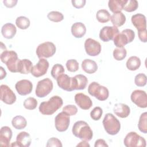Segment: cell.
I'll return each mask as SVG.
<instances>
[{
    "label": "cell",
    "mask_w": 147,
    "mask_h": 147,
    "mask_svg": "<svg viewBox=\"0 0 147 147\" xmlns=\"http://www.w3.org/2000/svg\"><path fill=\"white\" fill-rule=\"evenodd\" d=\"M63 101L61 97L57 95L52 96L48 101L40 103L38 110L43 115H51L59 110L63 105Z\"/></svg>",
    "instance_id": "cell-1"
},
{
    "label": "cell",
    "mask_w": 147,
    "mask_h": 147,
    "mask_svg": "<svg viewBox=\"0 0 147 147\" xmlns=\"http://www.w3.org/2000/svg\"><path fill=\"white\" fill-rule=\"evenodd\" d=\"M72 132L75 137L86 141H90L93 137L92 130L84 121H76L72 126Z\"/></svg>",
    "instance_id": "cell-2"
},
{
    "label": "cell",
    "mask_w": 147,
    "mask_h": 147,
    "mask_svg": "<svg viewBox=\"0 0 147 147\" xmlns=\"http://www.w3.org/2000/svg\"><path fill=\"white\" fill-rule=\"evenodd\" d=\"M0 58L9 71L13 73L18 72V65L20 59H18L17 53L15 51L6 49L1 53Z\"/></svg>",
    "instance_id": "cell-3"
},
{
    "label": "cell",
    "mask_w": 147,
    "mask_h": 147,
    "mask_svg": "<svg viewBox=\"0 0 147 147\" xmlns=\"http://www.w3.org/2000/svg\"><path fill=\"white\" fill-rule=\"evenodd\" d=\"M105 130L110 135H115L120 130L121 123L119 120L111 113H107L102 121Z\"/></svg>",
    "instance_id": "cell-4"
},
{
    "label": "cell",
    "mask_w": 147,
    "mask_h": 147,
    "mask_svg": "<svg viewBox=\"0 0 147 147\" xmlns=\"http://www.w3.org/2000/svg\"><path fill=\"white\" fill-rule=\"evenodd\" d=\"M88 92L90 95L94 96L100 101L106 100L109 96V91L107 88L101 86L96 82H93L89 84Z\"/></svg>",
    "instance_id": "cell-5"
},
{
    "label": "cell",
    "mask_w": 147,
    "mask_h": 147,
    "mask_svg": "<svg viewBox=\"0 0 147 147\" xmlns=\"http://www.w3.org/2000/svg\"><path fill=\"white\" fill-rule=\"evenodd\" d=\"M134 38V32L130 29H125L115 36L113 41L117 48H123L128 43L131 42Z\"/></svg>",
    "instance_id": "cell-6"
},
{
    "label": "cell",
    "mask_w": 147,
    "mask_h": 147,
    "mask_svg": "<svg viewBox=\"0 0 147 147\" xmlns=\"http://www.w3.org/2000/svg\"><path fill=\"white\" fill-rule=\"evenodd\" d=\"M123 143L126 147H145L146 145L145 138L134 131H130L126 134Z\"/></svg>",
    "instance_id": "cell-7"
},
{
    "label": "cell",
    "mask_w": 147,
    "mask_h": 147,
    "mask_svg": "<svg viewBox=\"0 0 147 147\" xmlns=\"http://www.w3.org/2000/svg\"><path fill=\"white\" fill-rule=\"evenodd\" d=\"M55 45L49 41L42 42L38 45L36 49V55L39 59L49 58L53 56L56 53Z\"/></svg>",
    "instance_id": "cell-8"
},
{
    "label": "cell",
    "mask_w": 147,
    "mask_h": 147,
    "mask_svg": "<svg viewBox=\"0 0 147 147\" xmlns=\"http://www.w3.org/2000/svg\"><path fill=\"white\" fill-rule=\"evenodd\" d=\"M53 82L49 78H45L38 82L35 94L38 98H44L48 95L53 90Z\"/></svg>",
    "instance_id": "cell-9"
},
{
    "label": "cell",
    "mask_w": 147,
    "mask_h": 147,
    "mask_svg": "<svg viewBox=\"0 0 147 147\" xmlns=\"http://www.w3.org/2000/svg\"><path fill=\"white\" fill-rule=\"evenodd\" d=\"M58 86L67 91L75 90V84L74 77H69L68 75L63 74L56 79Z\"/></svg>",
    "instance_id": "cell-10"
},
{
    "label": "cell",
    "mask_w": 147,
    "mask_h": 147,
    "mask_svg": "<svg viewBox=\"0 0 147 147\" xmlns=\"http://www.w3.org/2000/svg\"><path fill=\"white\" fill-rule=\"evenodd\" d=\"M69 116L63 111L59 113L55 118V127L60 132L66 131L69 127Z\"/></svg>",
    "instance_id": "cell-11"
},
{
    "label": "cell",
    "mask_w": 147,
    "mask_h": 147,
    "mask_svg": "<svg viewBox=\"0 0 147 147\" xmlns=\"http://www.w3.org/2000/svg\"><path fill=\"white\" fill-rule=\"evenodd\" d=\"M130 99L133 103L140 108L147 107V94L146 92L141 90H136L132 92Z\"/></svg>",
    "instance_id": "cell-12"
},
{
    "label": "cell",
    "mask_w": 147,
    "mask_h": 147,
    "mask_svg": "<svg viewBox=\"0 0 147 147\" xmlns=\"http://www.w3.org/2000/svg\"><path fill=\"white\" fill-rule=\"evenodd\" d=\"M0 98L5 103L12 105L16 101V95L11 88L6 84L0 86Z\"/></svg>",
    "instance_id": "cell-13"
},
{
    "label": "cell",
    "mask_w": 147,
    "mask_h": 147,
    "mask_svg": "<svg viewBox=\"0 0 147 147\" xmlns=\"http://www.w3.org/2000/svg\"><path fill=\"white\" fill-rule=\"evenodd\" d=\"M84 49L88 55L96 56L100 53L102 47L98 41L92 38H88L85 40Z\"/></svg>",
    "instance_id": "cell-14"
},
{
    "label": "cell",
    "mask_w": 147,
    "mask_h": 147,
    "mask_svg": "<svg viewBox=\"0 0 147 147\" xmlns=\"http://www.w3.org/2000/svg\"><path fill=\"white\" fill-rule=\"evenodd\" d=\"M119 33V32L117 27L114 26H105L100 30L99 38L103 42H107L110 40H113L115 36Z\"/></svg>",
    "instance_id": "cell-15"
},
{
    "label": "cell",
    "mask_w": 147,
    "mask_h": 147,
    "mask_svg": "<svg viewBox=\"0 0 147 147\" xmlns=\"http://www.w3.org/2000/svg\"><path fill=\"white\" fill-rule=\"evenodd\" d=\"M49 65V62L47 60L43 58L40 59L38 63L33 66L30 72L31 74L36 78L43 76L47 72Z\"/></svg>",
    "instance_id": "cell-16"
},
{
    "label": "cell",
    "mask_w": 147,
    "mask_h": 147,
    "mask_svg": "<svg viewBox=\"0 0 147 147\" xmlns=\"http://www.w3.org/2000/svg\"><path fill=\"white\" fill-rule=\"evenodd\" d=\"M15 88L18 94L25 96L31 93L33 90V84L30 80L22 79L16 83Z\"/></svg>",
    "instance_id": "cell-17"
},
{
    "label": "cell",
    "mask_w": 147,
    "mask_h": 147,
    "mask_svg": "<svg viewBox=\"0 0 147 147\" xmlns=\"http://www.w3.org/2000/svg\"><path fill=\"white\" fill-rule=\"evenodd\" d=\"M74 99L76 104L83 110H88L92 106V102L90 98L83 93H77Z\"/></svg>",
    "instance_id": "cell-18"
},
{
    "label": "cell",
    "mask_w": 147,
    "mask_h": 147,
    "mask_svg": "<svg viewBox=\"0 0 147 147\" xmlns=\"http://www.w3.org/2000/svg\"><path fill=\"white\" fill-rule=\"evenodd\" d=\"M32 139L30 134L26 131H21L19 133L16 137V141L12 143L11 146H20L29 147L30 145Z\"/></svg>",
    "instance_id": "cell-19"
},
{
    "label": "cell",
    "mask_w": 147,
    "mask_h": 147,
    "mask_svg": "<svg viewBox=\"0 0 147 147\" xmlns=\"http://www.w3.org/2000/svg\"><path fill=\"white\" fill-rule=\"evenodd\" d=\"M13 135L11 129L7 126H2L0 130V144L3 146H9L10 142Z\"/></svg>",
    "instance_id": "cell-20"
},
{
    "label": "cell",
    "mask_w": 147,
    "mask_h": 147,
    "mask_svg": "<svg viewBox=\"0 0 147 147\" xmlns=\"http://www.w3.org/2000/svg\"><path fill=\"white\" fill-rule=\"evenodd\" d=\"M132 24L138 31L146 29V21L145 16L141 13L133 15L131 18Z\"/></svg>",
    "instance_id": "cell-21"
},
{
    "label": "cell",
    "mask_w": 147,
    "mask_h": 147,
    "mask_svg": "<svg viewBox=\"0 0 147 147\" xmlns=\"http://www.w3.org/2000/svg\"><path fill=\"white\" fill-rule=\"evenodd\" d=\"M113 111L114 114L118 117L125 118L129 116L130 113V109L126 104L122 103H118L115 104L113 107Z\"/></svg>",
    "instance_id": "cell-22"
},
{
    "label": "cell",
    "mask_w": 147,
    "mask_h": 147,
    "mask_svg": "<svg viewBox=\"0 0 147 147\" xmlns=\"http://www.w3.org/2000/svg\"><path fill=\"white\" fill-rule=\"evenodd\" d=\"M17 29L15 25L11 23L4 24L1 28V33L3 37L7 39H11L16 35Z\"/></svg>",
    "instance_id": "cell-23"
},
{
    "label": "cell",
    "mask_w": 147,
    "mask_h": 147,
    "mask_svg": "<svg viewBox=\"0 0 147 147\" xmlns=\"http://www.w3.org/2000/svg\"><path fill=\"white\" fill-rule=\"evenodd\" d=\"M86 33V28L84 24L77 22L71 26V33L75 38H82Z\"/></svg>",
    "instance_id": "cell-24"
},
{
    "label": "cell",
    "mask_w": 147,
    "mask_h": 147,
    "mask_svg": "<svg viewBox=\"0 0 147 147\" xmlns=\"http://www.w3.org/2000/svg\"><path fill=\"white\" fill-rule=\"evenodd\" d=\"M82 68L86 73L92 74L95 73L98 69V65L96 63L89 59H84L82 63Z\"/></svg>",
    "instance_id": "cell-25"
},
{
    "label": "cell",
    "mask_w": 147,
    "mask_h": 147,
    "mask_svg": "<svg viewBox=\"0 0 147 147\" xmlns=\"http://www.w3.org/2000/svg\"><path fill=\"white\" fill-rule=\"evenodd\" d=\"M33 67L32 62L26 59L20 60L18 65V72L22 74H28Z\"/></svg>",
    "instance_id": "cell-26"
},
{
    "label": "cell",
    "mask_w": 147,
    "mask_h": 147,
    "mask_svg": "<svg viewBox=\"0 0 147 147\" xmlns=\"http://www.w3.org/2000/svg\"><path fill=\"white\" fill-rule=\"evenodd\" d=\"M126 0H109L108 6L113 13L121 12Z\"/></svg>",
    "instance_id": "cell-27"
},
{
    "label": "cell",
    "mask_w": 147,
    "mask_h": 147,
    "mask_svg": "<svg viewBox=\"0 0 147 147\" xmlns=\"http://www.w3.org/2000/svg\"><path fill=\"white\" fill-rule=\"evenodd\" d=\"M75 84V90H84L87 84L88 79L86 76L82 74L75 75L74 77Z\"/></svg>",
    "instance_id": "cell-28"
},
{
    "label": "cell",
    "mask_w": 147,
    "mask_h": 147,
    "mask_svg": "<svg viewBox=\"0 0 147 147\" xmlns=\"http://www.w3.org/2000/svg\"><path fill=\"white\" fill-rule=\"evenodd\" d=\"M110 20L114 26H121L126 22V16L122 12L114 13L111 16Z\"/></svg>",
    "instance_id": "cell-29"
},
{
    "label": "cell",
    "mask_w": 147,
    "mask_h": 147,
    "mask_svg": "<svg viewBox=\"0 0 147 147\" xmlns=\"http://www.w3.org/2000/svg\"><path fill=\"white\" fill-rule=\"evenodd\" d=\"M127 68L130 71H136L141 65L140 59L136 56H132L130 57L126 63Z\"/></svg>",
    "instance_id": "cell-30"
},
{
    "label": "cell",
    "mask_w": 147,
    "mask_h": 147,
    "mask_svg": "<svg viewBox=\"0 0 147 147\" xmlns=\"http://www.w3.org/2000/svg\"><path fill=\"white\" fill-rule=\"evenodd\" d=\"M12 126L17 130L24 129L27 125V121L25 117L21 115H17L14 117L11 121Z\"/></svg>",
    "instance_id": "cell-31"
},
{
    "label": "cell",
    "mask_w": 147,
    "mask_h": 147,
    "mask_svg": "<svg viewBox=\"0 0 147 147\" xmlns=\"http://www.w3.org/2000/svg\"><path fill=\"white\" fill-rule=\"evenodd\" d=\"M111 16L109 12L106 9L99 10L96 14L97 20L100 23H106L110 20Z\"/></svg>",
    "instance_id": "cell-32"
},
{
    "label": "cell",
    "mask_w": 147,
    "mask_h": 147,
    "mask_svg": "<svg viewBox=\"0 0 147 147\" xmlns=\"http://www.w3.org/2000/svg\"><path fill=\"white\" fill-rule=\"evenodd\" d=\"M16 24L19 29L24 30L29 27L30 22L28 18L25 16H20L16 18Z\"/></svg>",
    "instance_id": "cell-33"
},
{
    "label": "cell",
    "mask_w": 147,
    "mask_h": 147,
    "mask_svg": "<svg viewBox=\"0 0 147 147\" xmlns=\"http://www.w3.org/2000/svg\"><path fill=\"white\" fill-rule=\"evenodd\" d=\"M138 127L139 130L146 134L147 133V113L144 112L141 114L138 123Z\"/></svg>",
    "instance_id": "cell-34"
},
{
    "label": "cell",
    "mask_w": 147,
    "mask_h": 147,
    "mask_svg": "<svg viewBox=\"0 0 147 147\" xmlns=\"http://www.w3.org/2000/svg\"><path fill=\"white\" fill-rule=\"evenodd\" d=\"M138 7V2L136 0H126L123 5V10L127 12L136 11Z\"/></svg>",
    "instance_id": "cell-35"
},
{
    "label": "cell",
    "mask_w": 147,
    "mask_h": 147,
    "mask_svg": "<svg viewBox=\"0 0 147 147\" xmlns=\"http://www.w3.org/2000/svg\"><path fill=\"white\" fill-rule=\"evenodd\" d=\"M127 55L126 49L123 48H117L114 49L113 55L115 60L117 61H121L123 60Z\"/></svg>",
    "instance_id": "cell-36"
},
{
    "label": "cell",
    "mask_w": 147,
    "mask_h": 147,
    "mask_svg": "<svg viewBox=\"0 0 147 147\" xmlns=\"http://www.w3.org/2000/svg\"><path fill=\"white\" fill-rule=\"evenodd\" d=\"M47 17L49 20L55 22H60L64 19L63 14L61 12L57 11H50L47 14Z\"/></svg>",
    "instance_id": "cell-37"
},
{
    "label": "cell",
    "mask_w": 147,
    "mask_h": 147,
    "mask_svg": "<svg viewBox=\"0 0 147 147\" xmlns=\"http://www.w3.org/2000/svg\"><path fill=\"white\" fill-rule=\"evenodd\" d=\"M64 71H65L64 68L61 64H56L52 67L51 71V74L52 76L55 79H56L60 75L64 74Z\"/></svg>",
    "instance_id": "cell-38"
},
{
    "label": "cell",
    "mask_w": 147,
    "mask_h": 147,
    "mask_svg": "<svg viewBox=\"0 0 147 147\" xmlns=\"http://www.w3.org/2000/svg\"><path fill=\"white\" fill-rule=\"evenodd\" d=\"M23 105L26 109L32 110L36 108L37 106V101L34 98L29 97L24 100Z\"/></svg>",
    "instance_id": "cell-39"
},
{
    "label": "cell",
    "mask_w": 147,
    "mask_h": 147,
    "mask_svg": "<svg viewBox=\"0 0 147 147\" xmlns=\"http://www.w3.org/2000/svg\"><path fill=\"white\" fill-rule=\"evenodd\" d=\"M65 65L67 70L71 72H75L79 69V63L75 59L67 60Z\"/></svg>",
    "instance_id": "cell-40"
},
{
    "label": "cell",
    "mask_w": 147,
    "mask_h": 147,
    "mask_svg": "<svg viewBox=\"0 0 147 147\" xmlns=\"http://www.w3.org/2000/svg\"><path fill=\"white\" fill-rule=\"evenodd\" d=\"M134 83L138 87H144L146 84V76L143 73L137 74L134 78Z\"/></svg>",
    "instance_id": "cell-41"
},
{
    "label": "cell",
    "mask_w": 147,
    "mask_h": 147,
    "mask_svg": "<svg viewBox=\"0 0 147 147\" xmlns=\"http://www.w3.org/2000/svg\"><path fill=\"white\" fill-rule=\"evenodd\" d=\"M103 114V110L99 106L95 107L90 112V117L94 121H98L100 119Z\"/></svg>",
    "instance_id": "cell-42"
},
{
    "label": "cell",
    "mask_w": 147,
    "mask_h": 147,
    "mask_svg": "<svg viewBox=\"0 0 147 147\" xmlns=\"http://www.w3.org/2000/svg\"><path fill=\"white\" fill-rule=\"evenodd\" d=\"M63 111L69 116L75 115L78 113V108L73 105H68L63 108Z\"/></svg>",
    "instance_id": "cell-43"
},
{
    "label": "cell",
    "mask_w": 147,
    "mask_h": 147,
    "mask_svg": "<svg viewBox=\"0 0 147 147\" xmlns=\"http://www.w3.org/2000/svg\"><path fill=\"white\" fill-rule=\"evenodd\" d=\"M63 146L61 141L56 137H52L49 138L47 143L46 146L51 147V146H56V147H61Z\"/></svg>",
    "instance_id": "cell-44"
},
{
    "label": "cell",
    "mask_w": 147,
    "mask_h": 147,
    "mask_svg": "<svg viewBox=\"0 0 147 147\" xmlns=\"http://www.w3.org/2000/svg\"><path fill=\"white\" fill-rule=\"evenodd\" d=\"M72 4L74 7L76 9L82 8L84 6L86 1L85 0H72L71 1Z\"/></svg>",
    "instance_id": "cell-45"
},
{
    "label": "cell",
    "mask_w": 147,
    "mask_h": 147,
    "mask_svg": "<svg viewBox=\"0 0 147 147\" xmlns=\"http://www.w3.org/2000/svg\"><path fill=\"white\" fill-rule=\"evenodd\" d=\"M138 38L141 41L143 42H146L147 41V30L146 29L142 30L138 32Z\"/></svg>",
    "instance_id": "cell-46"
},
{
    "label": "cell",
    "mask_w": 147,
    "mask_h": 147,
    "mask_svg": "<svg viewBox=\"0 0 147 147\" xmlns=\"http://www.w3.org/2000/svg\"><path fill=\"white\" fill-rule=\"evenodd\" d=\"M17 0H5L3 1V3L4 4V5L5 6H6L7 7H13L14 6H15L17 3Z\"/></svg>",
    "instance_id": "cell-47"
},
{
    "label": "cell",
    "mask_w": 147,
    "mask_h": 147,
    "mask_svg": "<svg viewBox=\"0 0 147 147\" xmlns=\"http://www.w3.org/2000/svg\"><path fill=\"white\" fill-rule=\"evenodd\" d=\"M109 145L106 144V141L103 139H98L97 140L94 144L95 147H98V146H108Z\"/></svg>",
    "instance_id": "cell-48"
},
{
    "label": "cell",
    "mask_w": 147,
    "mask_h": 147,
    "mask_svg": "<svg viewBox=\"0 0 147 147\" xmlns=\"http://www.w3.org/2000/svg\"><path fill=\"white\" fill-rule=\"evenodd\" d=\"M0 69H1V80L3 79V78H5L6 76V71L3 69V68L2 67H0Z\"/></svg>",
    "instance_id": "cell-49"
},
{
    "label": "cell",
    "mask_w": 147,
    "mask_h": 147,
    "mask_svg": "<svg viewBox=\"0 0 147 147\" xmlns=\"http://www.w3.org/2000/svg\"><path fill=\"white\" fill-rule=\"evenodd\" d=\"M77 146H90V144L87 142V141H84L83 140L82 141L80 142L79 144H78L77 145Z\"/></svg>",
    "instance_id": "cell-50"
}]
</instances>
